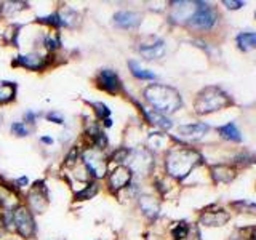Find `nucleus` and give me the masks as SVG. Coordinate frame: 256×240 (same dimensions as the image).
Returning <instances> with one entry per match:
<instances>
[{
    "mask_svg": "<svg viewBox=\"0 0 256 240\" xmlns=\"http://www.w3.org/2000/svg\"><path fill=\"white\" fill-rule=\"evenodd\" d=\"M202 157L198 152L192 149H173L166 156V173L172 178L181 180L184 178L192 168H194Z\"/></svg>",
    "mask_w": 256,
    "mask_h": 240,
    "instance_id": "f03ea898",
    "label": "nucleus"
},
{
    "mask_svg": "<svg viewBox=\"0 0 256 240\" xmlns=\"http://www.w3.org/2000/svg\"><path fill=\"white\" fill-rule=\"evenodd\" d=\"M144 114H146L148 120L150 124H154L160 128H164V130H168V128H172V122L170 118H166L164 114H160L157 110H144Z\"/></svg>",
    "mask_w": 256,
    "mask_h": 240,
    "instance_id": "6ab92c4d",
    "label": "nucleus"
},
{
    "mask_svg": "<svg viewBox=\"0 0 256 240\" xmlns=\"http://www.w3.org/2000/svg\"><path fill=\"white\" fill-rule=\"evenodd\" d=\"M141 54L144 58L148 60H157V58H162L164 53H165V45L162 40H158V42L152 44V45H142L140 48Z\"/></svg>",
    "mask_w": 256,
    "mask_h": 240,
    "instance_id": "dca6fc26",
    "label": "nucleus"
},
{
    "mask_svg": "<svg viewBox=\"0 0 256 240\" xmlns=\"http://www.w3.org/2000/svg\"><path fill=\"white\" fill-rule=\"evenodd\" d=\"M132 181V170L128 166L120 165L109 174V188L112 190H120L128 186Z\"/></svg>",
    "mask_w": 256,
    "mask_h": 240,
    "instance_id": "6e6552de",
    "label": "nucleus"
},
{
    "mask_svg": "<svg viewBox=\"0 0 256 240\" xmlns=\"http://www.w3.org/2000/svg\"><path fill=\"white\" fill-rule=\"evenodd\" d=\"M46 118L50 120V122H53V124H58V125H62V124H64V118H62V116L60 114V112H54V110L48 112V114H46Z\"/></svg>",
    "mask_w": 256,
    "mask_h": 240,
    "instance_id": "c85d7f7f",
    "label": "nucleus"
},
{
    "mask_svg": "<svg viewBox=\"0 0 256 240\" xmlns=\"http://www.w3.org/2000/svg\"><path fill=\"white\" fill-rule=\"evenodd\" d=\"M98 84L102 90H106L108 93H117L120 90V78L117 77L116 72L110 69H104L100 72Z\"/></svg>",
    "mask_w": 256,
    "mask_h": 240,
    "instance_id": "1a4fd4ad",
    "label": "nucleus"
},
{
    "mask_svg": "<svg viewBox=\"0 0 256 240\" xmlns=\"http://www.w3.org/2000/svg\"><path fill=\"white\" fill-rule=\"evenodd\" d=\"M140 206H141L142 213L150 220H154L158 214V210H160V205H158L157 200L154 197H149V196H142L140 198Z\"/></svg>",
    "mask_w": 256,
    "mask_h": 240,
    "instance_id": "2eb2a0df",
    "label": "nucleus"
},
{
    "mask_svg": "<svg viewBox=\"0 0 256 240\" xmlns=\"http://www.w3.org/2000/svg\"><path fill=\"white\" fill-rule=\"evenodd\" d=\"M45 45H46V48H50V50H54V48H58L60 46V38H58V36L48 34L45 37Z\"/></svg>",
    "mask_w": 256,
    "mask_h": 240,
    "instance_id": "bb28decb",
    "label": "nucleus"
},
{
    "mask_svg": "<svg viewBox=\"0 0 256 240\" xmlns=\"http://www.w3.org/2000/svg\"><path fill=\"white\" fill-rule=\"evenodd\" d=\"M253 237H254V240H256V232H254V234H253Z\"/></svg>",
    "mask_w": 256,
    "mask_h": 240,
    "instance_id": "c9c22d12",
    "label": "nucleus"
},
{
    "mask_svg": "<svg viewBox=\"0 0 256 240\" xmlns=\"http://www.w3.org/2000/svg\"><path fill=\"white\" fill-rule=\"evenodd\" d=\"M229 220V216L226 212L222 210H216V212H205L200 218V222L205 224V226H222L226 224Z\"/></svg>",
    "mask_w": 256,
    "mask_h": 240,
    "instance_id": "ddd939ff",
    "label": "nucleus"
},
{
    "mask_svg": "<svg viewBox=\"0 0 256 240\" xmlns=\"http://www.w3.org/2000/svg\"><path fill=\"white\" fill-rule=\"evenodd\" d=\"M40 141L45 142V144H52V142H53V140H52V138H48V136H42V138H40Z\"/></svg>",
    "mask_w": 256,
    "mask_h": 240,
    "instance_id": "f704fd0d",
    "label": "nucleus"
},
{
    "mask_svg": "<svg viewBox=\"0 0 256 240\" xmlns=\"http://www.w3.org/2000/svg\"><path fill=\"white\" fill-rule=\"evenodd\" d=\"M212 174L214 181H220V182H229L234 180L236 176V170L230 166H226V165H216L212 168Z\"/></svg>",
    "mask_w": 256,
    "mask_h": 240,
    "instance_id": "f3484780",
    "label": "nucleus"
},
{
    "mask_svg": "<svg viewBox=\"0 0 256 240\" xmlns=\"http://www.w3.org/2000/svg\"><path fill=\"white\" fill-rule=\"evenodd\" d=\"M228 104V96L216 86H208L198 94L196 101V109L198 114H208V112L218 110Z\"/></svg>",
    "mask_w": 256,
    "mask_h": 240,
    "instance_id": "7ed1b4c3",
    "label": "nucleus"
},
{
    "mask_svg": "<svg viewBox=\"0 0 256 240\" xmlns=\"http://www.w3.org/2000/svg\"><path fill=\"white\" fill-rule=\"evenodd\" d=\"M188 230H189V226L186 222H178L173 229V238L174 240H181L184 237H188Z\"/></svg>",
    "mask_w": 256,
    "mask_h": 240,
    "instance_id": "393cba45",
    "label": "nucleus"
},
{
    "mask_svg": "<svg viewBox=\"0 0 256 240\" xmlns=\"http://www.w3.org/2000/svg\"><path fill=\"white\" fill-rule=\"evenodd\" d=\"M144 96H146V100L150 106H154L156 110L160 112V114L174 112L181 106L180 93L176 92L174 88L166 86V85L152 84L144 90Z\"/></svg>",
    "mask_w": 256,
    "mask_h": 240,
    "instance_id": "f257e3e1",
    "label": "nucleus"
},
{
    "mask_svg": "<svg viewBox=\"0 0 256 240\" xmlns=\"http://www.w3.org/2000/svg\"><path fill=\"white\" fill-rule=\"evenodd\" d=\"M128 68H130L132 74H133L136 78H141V80H154V78H156V76L152 74L150 70L142 69L136 61H130V62H128Z\"/></svg>",
    "mask_w": 256,
    "mask_h": 240,
    "instance_id": "4be33fe9",
    "label": "nucleus"
},
{
    "mask_svg": "<svg viewBox=\"0 0 256 240\" xmlns=\"http://www.w3.org/2000/svg\"><path fill=\"white\" fill-rule=\"evenodd\" d=\"M150 166H152V158L148 150H136L133 152V157L130 158V170L136 172L140 174H146L150 172Z\"/></svg>",
    "mask_w": 256,
    "mask_h": 240,
    "instance_id": "0eeeda50",
    "label": "nucleus"
},
{
    "mask_svg": "<svg viewBox=\"0 0 256 240\" xmlns=\"http://www.w3.org/2000/svg\"><path fill=\"white\" fill-rule=\"evenodd\" d=\"M100 240H102V238H100Z\"/></svg>",
    "mask_w": 256,
    "mask_h": 240,
    "instance_id": "e433bc0d",
    "label": "nucleus"
},
{
    "mask_svg": "<svg viewBox=\"0 0 256 240\" xmlns=\"http://www.w3.org/2000/svg\"><path fill=\"white\" fill-rule=\"evenodd\" d=\"M77 158H78V150H77V148H72L70 152L66 156V164H68V165L76 164V160H77Z\"/></svg>",
    "mask_w": 256,
    "mask_h": 240,
    "instance_id": "7c9ffc66",
    "label": "nucleus"
},
{
    "mask_svg": "<svg viewBox=\"0 0 256 240\" xmlns=\"http://www.w3.org/2000/svg\"><path fill=\"white\" fill-rule=\"evenodd\" d=\"M216 10L213 6L206 5V4H198V6L196 8V13L192 14V18L189 21V24L196 29H212L216 24Z\"/></svg>",
    "mask_w": 256,
    "mask_h": 240,
    "instance_id": "423d86ee",
    "label": "nucleus"
},
{
    "mask_svg": "<svg viewBox=\"0 0 256 240\" xmlns=\"http://www.w3.org/2000/svg\"><path fill=\"white\" fill-rule=\"evenodd\" d=\"M13 213V224H14V229L16 232L24 237V238H29L36 234V222L34 218H32L30 212L28 210L26 206H16Z\"/></svg>",
    "mask_w": 256,
    "mask_h": 240,
    "instance_id": "39448f33",
    "label": "nucleus"
},
{
    "mask_svg": "<svg viewBox=\"0 0 256 240\" xmlns=\"http://www.w3.org/2000/svg\"><path fill=\"white\" fill-rule=\"evenodd\" d=\"M16 94V86L12 82H0V104L10 102Z\"/></svg>",
    "mask_w": 256,
    "mask_h": 240,
    "instance_id": "412c9836",
    "label": "nucleus"
},
{
    "mask_svg": "<svg viewBox=\"0 0 256 240\" xmlns=\"http://www.w3.org/2000/svg\"><path fill=\"white\" fill-rule=\"evenodd\" d=\"M84 165L92 176L94 178H102L108 173V162L100 149H86L82 152Z\"/></svg>",
    "mask_w": 256,
    "mask_h": 240,
    "instance_id": "20e7f679",
    "label": "nucleus"
},
{
    "mask_svg": "<svg viewBox=\"0 0 256 240\" xmlns=\"http://www.w3.org/2000/svg\"><path fill=\"white\" fill-rule=\"evenodd\" d=\"M93 108H94V112H96V116H98V118L101 120H109V116H110V110L109 108L106 106V104H102V102H94L93 104Z\"/></svg>",
    "mask_w": 256,
    "mask_h": 240,
    "instance_id": "b1692460",
    "label": "nucleus"
},
{
    "mask_svg": "<svg viewBox=\"0 0 256 240\" xmlns=\"http://www.w3.org/2000/svg\"><path fill=\"white\" fill-rule=\"evenodd\" d=\"M218 133L222 136V138H226L229 141H240L242 140V136H240V132H238V128L234 125V124H228V125H222L218 128Z\"/></svg>",
    "mask_w": 256,
    "mask_h": 240,
    "instance_id": "aec40b11",
    "label": "nucleus"
},
{
    "mask_svg": "<svg viewBox=\"0 0 256 240\" xmlns=\"http://www.w3.org/2000/svg\"><path fill=\"white\" fill-rule=\"evenodd\" d=\"M12 132H13L16 136H28V134H29L28 126L24 125L22 122H14V124L12 125Z\"/></svg>",
    "mask_w": 256,
    "mask_h": 240,
    "instance_id": "a878e982",
    "label": "nucleus"
},
{
    "mask_svg": "<svg viewBox=\"0 0 256 240\" xmlns=\"http://www.w3.org/2000/svg\"><path fill=\"white\" fill-rule=\"evenodd\" d=\"M222 5L228 6L229 10H237V8H240V6L244 5V2H232V0H224Z\"/></svg>",
    "mask_w": 256,
    "mask_h": 240,
    "instance_id": "2f4dec72",
    "label": "nucleus"
},
{
    "mask_svg": "<svg viewBox=\"0 0 256 240\" xmlns=\"http://www.w3.org/2000/svg\"><path fill=\"white\" fill-rule=\"evenodd\" d=\"M28 202H29V208L34 213H42L46 206V196L42 194L40 189H32L28 196Z\"/></svg>",
    "mask_w": 256,
    "mask_h": 240,
    "instance_id": "4468645a",
    "label": "nucleus"
},
{
    "mask_svg": "<svg viewBox=\"0 0 256 240\" xmlns=\"http://www.w3.org/2000/svg\"><path fill=\"white\" fill-rule=\"evenodd\" d=\"M208 132V125L205 124H190V125H182L178 128V133L186 140H200L202 136Z\"/></svg>",
    "mask_w": 256,
    "mask_h": 240,
    "instance_id": "f8f14e48",
    "label": "nucleus"
},
{
    "mask_svg": "<svg viewBox=\"0 0 256 240\" xmlns=\"http://www.w3.org/2000/svg\"><path fill=\"white\" fill-rule=\"evenodd\" d=\"M96 192H98V184H96V182H90L84 190H80V192H78V194H77V198H78V200L92 198V197L96 194Z\"/></svg>",
    "mask_w": 256,
    "mask_h": 240,
    "instance_id": "5701e85b",
    "label": "nucleus"
},
{
    "mask_svg": "<svg viewBox=\"0 0 256 240\" xmlns=\"http://www.w3.org/2000/svg\"><path fill=\"white\" fill-rule=\"evenodd\" d=\"M16 184H18L20 188H24L28 184V178H26V176H22V178H20L18 181H16Z\"/></svg>",
    "mask_w": 256,
    "mask_h": 240,
    "instance_id": "72a5a7b5",
    "label": "nucleus"
},
{
    "mask_svg": "<svg viewBox=\"0 0 256 240\" xmlns=\"http://www.w3.org/2000/svg\"><path fill=\"white\" fill-rule=\"evenodd\" d=\"M42 22H46V24H52V26H61V20H60V14L58 13H53L50 16H45V18H40Z\"/></svg>",
    "mask_w": 256,
    "mask_h": 240,
    "instance_id": "cd10ccee",
    "label": "nucleus"
},
{
    "mask_svg": "<svg viewBox=\"0 0 256 240\" xmlns=\"http://www.w3.org/2000/svg\"><path fill=\"white\" fill-rule=\"evenodd\" d=\"M36 118H37V114L36 112H32V110H28L26 114H24V120L29 124H36Z\"/></svg>",
    "mask_w": 256,
    "mask_h": 240,
    "instance_id": "473e14b6",
    "label": "nucleus"
},
{
    "mask_svg": "<svg viewBox=\"0 0 256 240\" xmlns=\"http://www.w3.org/2000/svg\"><path fill=\"white\" fill-rule=\"evenodd\" d=\"M236 42L242 52H250L256 48V34L254 32H242V34L237 36Z\"/></svg>",
    "mask_w": 256,
    "mask_h": 240,
    "instance_id": "a211bd4d",
    "label": "nucleus"
},
{
    "mask_svg": "<svg viewBox=\"0 0 256 240\" xmlns=\"http://www.w3.org/2000/svg\"><path fill=\"white\" fill-rule=\"evenodd\" d=\"M141 21V16L138 13H134V12H118L114 14V22L117 24L118 28H122V29H134V28H138V24Z\"/></svg>",
    "mask_w": 256,
    "mask_h": 240,
    "instance_id": "9b49d317",
    "label": "nucleus"
},
{
    "mask_svg": "<svg viewBox=\"0 0 256 240\" xmlns=\"http://www.w3.org/2000/svg\"><path fill=\"white\" fill-rule=\"evenodd\" d=\"M128 154H130V152H128L126 149H118V150L114 152L112 160H114V162H124V160L128 158Z\"/></svg>",
    "mask_w": 256,
    "mask_h": 240,
    "instance_id": "c756f323",
    "label": "nucleus"
},
{
    "mask_svg": "<svg viewBox=\"0 0 256 240\" xmlns=\"http://www.w3.org/2000/svg\"><path fill=\"white\" fill-rule=\"evenodd\" d=\"M13 64H16V66H22V68L30 69V70H38V69H42L45 66V58L42 54L29 53V54L18 56Z\"/></svg>",
    "mask_w": 256,
    "mask_h": 240,
    "instance_id": "9d476101",
    "label": "nucleus"
}]
</instances>
